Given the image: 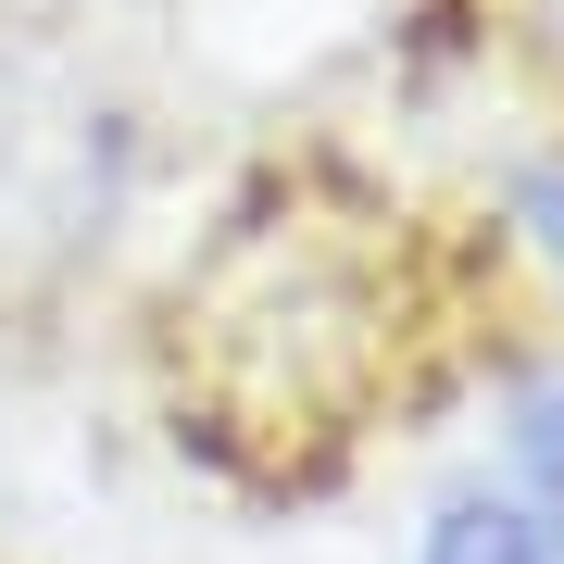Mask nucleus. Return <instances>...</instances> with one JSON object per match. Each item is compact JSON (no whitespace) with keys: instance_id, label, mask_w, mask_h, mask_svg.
Listing matches in <instances>:
<instances>
[{"instance_id":"f257e3e1","label":"nucleus","mask_w":564,"mask_h":564,"mask_svg":"<svg viewBox=\"0 0 564 564\" xmlns=\"http://www.w3.org/2000/svg\"><path fill=\"white\" fill-rule=\"evenodd\" d=\"M414 564H552V540L527 527V502H514V489H452V502L426 514Z\"/></svg>"},{"instance_id":"f03ea898","label":"nucleus","mask_w":564,"mask_h":564,"mask_svg":"<svg viewBox=\"0 0 564 564\" xmlns=\"http://www.w3.org/2000/svg\"><path fill=\"white\" fill-rule=\"evenodd\" d=\"M502 452H514V502H527V527H540V540H552V564H564V377L514 389Z\"/></svg>"},{"instance_id":"7ed1b4c3","label":"nucleus","mask_w":564,"mask_h":564,"mask_svg":"<svg viewBox=\"0 0 564 564\" xmlns=\"http://www.w3.org/2000/svg\"><path fill=\"white\" fill-rule=\"evenodd\" d=\"M514 202L540 214V239L564 251V163H527V176H514Z\"/></svg>"},{"instance_id":"20e7f679","label":"nucleus","mask_w":564,"mask_h":564,"mask_svg":"<svg viewBox=\"0 0 564 564\" xmlns=\"http://www.w3.org/2000/svg\"><path fill=\"white\" fill-rule=\"evenodd\" d=\"M540 25H552V39H564V0H540Z\"/></svg>"}]
</instances>
